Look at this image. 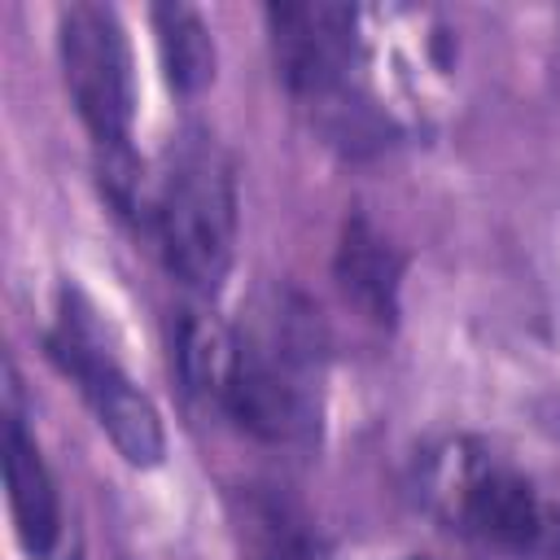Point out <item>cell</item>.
<instances>
[{
	"label": "cell",
	"instance_id": "obj_11",
	"mask_svg": "<svg viewBox=\"0 0 560 560\" xmlns=\"http://www.w3.org/2000/svg\"><path fill=\"white\" fill-rule=\"evenodd\" d=\"M236 525L249 560H315L302 516L267 490H245L236 499Z\"/></svg>",
	"mask_w": 560,
	"mask_h": 560
},
{
	"label": "cell",
	"instance_id": "obj_5",
	"mask_svg": "<svg viewBox=\"0 0 560 560\" xmlns=\"http://www.w3.org/2000/svg\"><path fill=\"white\" fill-rule=\"evenodd\" d=\"M429 486L442 512L481 542L525 551L538 547L551 529L534 486L512 464L477 446H451L446 455H438Z\"/></svg>",
	"mask_w": 560,
	"mask_h": 560
},
{
	"label": "cell",
	"instance_id": "obj_2",
	"mask_svg": "<svg viewBox=\"0 0 560 560\" xmlns=\"http://www.w3.org/2000/svg\"><path fill=\"white\" fill-rule=\"evenodd\" d=\"M267 26L276 66L319 131L341 149L381 144L385 127L354 88V9L324 0L271 4Z\"/></svg>",
	"mask_w": 560,
	"mask_h": 560
},
{
	"label": "cell",
	"instance_id": "obj_1",
	"mask_svg": "<svg viewBox=\"0 0 560 560\" xmlns=\"http://www.w3.org/2000/svg\"><path fill=\"white\" fill-rule=\"evenodd\" d=\"M158 249L175 280L214 293L232 267L236 245V184L232 162L206 131H188L149 201Z\"/></svg>",
	"mask_w": 560,
	"mask_h": 560
},
{
	"label": "cell",
	"instance_id": "obj_6",
	"mask_svg": "<svg viewBox=\"0 0 560 560\" xmlns=\"http://www.w3.org/2000/svg\"><path fill=\"white\" fill-rule=\"evenodd\" d=\"M311 376H315V359L245 332L236 376L223 394V411L262 442L276 446L311 442L319 424Z\"/></svg>",
	"mask_w": 560,
	"mask_h": 560
},
{
	"label": "cell",
	"instance_id": "obj_8",
	"mask_svg": "<svg viewBox=\"0 0 560 560\" xmlns=\"http://www.w3.org/2000/svg\"><path fill=\"white\" fill-rule=\"evenodd\" d=\"M337 280L346 298L376 324H389L398 315V280H402V258L398 249L363 219H346L341 241H337Z\"/></svg>",
	"mask_w": 560,
	"mask_h": 560
},
{
	"label": "cell",
	"instance_id": "obj_10",
	"mask_svg": "<svg viewBox=\"0 0 560 560\" xmlns=\"http://www.w3.org/2000/svg\"><path fill=\"white\" fill-rule=\"evenodd\" d=\"M153 35H158V57L166 70V83L184 96L201 92L214 79V39L206 18L192 4H158L153 9Z\"/></svg>",
	"mask_w": 560,
	"mask_h": 560
},
{
	"label": "cell",
	"instance_id": "obj_4",
	"mask_svg": "<svg viewBox=\"0 0 560 560\" xmlns=\"http://www.w3.org/2000/svg\"><path fill=\"white\" fill-rule=\"evenodd\" d=\"M57 48H61L66 88L96 140V153L101 158L131 153L136 79H131V44L118 13L92 0L61 9Z\"/></svg>",
	"mask_w": 560,
	"mask_h": 560
},
{
	"label": "cell",
	"instance_id": "obj_9",
	"mask_svg": "<svg viewBox=\"0 0 560 560\" xmlns=\"http://www.w3.org/2000/svg\"><path fill=\"white\" fill-rule=\"evenodd\" d=\"M241 363V332L206 311H184L175 324V372L192 398L223 407V394Z\"/></svg>",
	"mask_w": 560,
	"mask_h": 560
},
{
	"label": "cell",
	"instance_id": "obj_3",
	"mask_svg": "<svg viewBox=\"0 0 560 560\" xmlns=\"http://www.w3.org/2000/svg\"><path fill=\"white\" fill-rule=\"evenodd\" d=\"M48 354L66 376H74L79 394L88 398V407L96 411L101 429L109 433V442L118 446V455L127 464H136V468L162 464V451H166L162 416L118 368V359L109 354V346L101 337V324L92 319L88 302L74 289L61 293V311L48 332Z\"/></svg>",
	"mask_w": 560,
	"mask_h": 560
},
{
	"label": "cell",
	"instance_id": "obj_7",
	"mask_svg": "<svg viewBox=\"0 0 560 560\" xmlns=\"http://www.w3.org/2000/svg\"><path fill=\"white\" fill-rule=\"evenodd\" d=\"M4 481H9V512H13L22 547L31 556H52V547L61 538L57 486H52V472H48L35 438L26 433V424L13 407L4 416Z\"/></svg>",
	"mask_w": 560,
	"mask_h": 560
}]
</instances>
